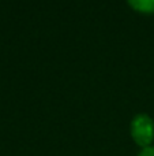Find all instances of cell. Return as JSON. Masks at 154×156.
I'll list each match as a JSON object with an SVG mask.
<instances>
[{
    "instance_id": "6da1fadb",
    "label": "cell",
    "mask_w": 154,
    "mask_h": 156,
    "mask_svg": "<svg viewBox=\"0 0 154 156\" xmlns=\"http://www.w3.org/2000/svg\"><path fill=\"white\" fill-rule=\"evenodd\" d=\"M132 137L139 145H149L154 137V125L152 119L146 115H138L131 125Z\"/></svg>"
},
{
    "instance_id": "3957f363",
    "label": "cell",
    "mask_w": 154,
    "mask_h": 156,
    "mask_svg": "<svg viewBox=\"0 0 154 156\" xmlns=\"http://www.w3.org/2000/svg\"><path fill=\"white\" fill-rule=\"evenodd\" d=\"M139 156H154V148H146V149H143Z\"/></svg>"
},
{
    "instance_id": "7a4b0ae2",
    "label": "cell",
    "mask_w": 154,
    "mask_h": 156,
    "mask_svg": "<svg viewBox=\"0 0 154 156\" xmlns=\"http://www.w3.org/2000/svg\"><path fill=\"white\" fill-rule=\"evenodd\" d=\"M135 10L142 12H153L154 11V0H128Z\"/></svg>"
}]
</instances>
